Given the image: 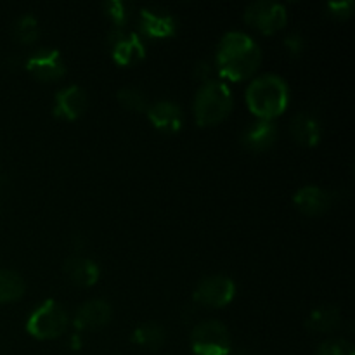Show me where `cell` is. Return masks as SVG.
Wrapping results in <instances>:
<instances>
[{
	"label": "cell",
	"mask_w": 355,
	"mask_h": 355,
	"mask_svg": "<svg viewBox=\"0 0 355 355\" xmlns=\"http://www.w3.org/2000/svg\"><path fill=\"white\" fill-rule=\"evenodd\" d=\"M215 59L218 73L224 78L238 82L250 78L259 69L262 62V49L248 33L231 30L218 42Z\"/></svg>",
	"instance_id": "obj_1"
},
{
	"label": "cell",
	"mask_w": 355,
	"mask_h": 355,
	"mask_svg": "<svg viewBox=\"0 0 355 355\" xmlns=\"http://www.w3.org/2000/svg\"><path fill=\"white\" fill-rule=\"evenodd\" d=\"M245 99L259 120H274L290 104V87L283 76L263 73L248 83Z\"/></svg>",
	"instance_id": "obj_2"
},
{
	"label": "cell",
	"mask_w": 355,
	"mask_h": 355,
	"mask_svg": "<svg viewBox=\"0 0 355 355\" xmlns=\"http://www.w3.org/2000/svg\"><path fill=\"white\" fill-rule=\"evenodd\" d=\"M232 103L234 97L227 83L215 78L205 80L196 90L193 101L194 120L201 127L218 123L231 113Z\"/></svg>",
	"instance_id": "obj_3"
},
{
	"label": "cell",
	"mask_w": 355,
	"mask_h": 355,
	"mask_svg": "<svg viewBox=\"0 0 355 355\" xmlns=\"http://www.w3.org/2000/svg\"><path fill=\"white\" fill-rule=\"evenodd\" d=\"M69 324V315L59 302L44 300L26 319V331L33 338L54 340L66 331Z\"/></svg>",
	"instance_id": "obj_4"
},
{
	"label": "cell",
	"mask_w": 355,
	"mask_h": 355,
	"mask_svg": "<svg viewBox=\"0 0 355 355\" xmlns=\"http://www.w3.org/2000/svg\"><path fill=\"white\" fill-rule=\"evenodd\" d=\"M191 349L194 355H229L231 333L227 326L217 319L198 322L191 333Z\"/></svg>",
	"instance_id": "obj_5"
},
{
	"label": "cell",
	"mask_w": 355,
	"mask_h": 355,
	"mask_svg": "<svg viewBox=\"0 0 355 355\" xmlns=\"http://www.w3.org/2000/svg\"><path fill=\"white\" fill-rule=\"evenodd\" d=\"M245 21L259 30L260 33H276L281 28L286 26L288 23V12L286 7L279 2H272V0H257L246 6L245 9Z\"/></svg>",
	"instance_id": "obj_6"
},
{
	"label": "cell",
	"mask_w": 355,
	"mask_h": 355,
	"mask_svg": "<svg viewBox=\"0 0 355 355\" xmlns=\"http://www.w3.org/2000/svg\"><path fill=\"white\" fill-rule=\"evenodd\" d=\"M236 297V283L225 274L203 277L193 291L194 302L207 307H225Z\"/></svg>",
	"instance_id": "obj_7"
},
{
	"label": "cell",
	"mask_w": 355,
	"mask_h": 355,
	"mask_svg": "<svg viewBox=\"0 0 355 355\" xmlns=\"http://www.w3.org/2000/svg\"><path fill=\"white\" fill-rule=\"evenodd\" d=\"M111 55L120 66L134 64L146 55V44L137 33H128L123 28H113L107 33Z\"/></svg>",
	"instance_id": "obj_8"
},
{
	"label": "cell",
	"mask_w": 355,
	"mask_h": 355,
	"mask_svg": "<svg viewBox=\"0 0 355 355\" xmlns=\"http://www.w3.org/2000/svg\"><path fill=\"white\" fill-rule=\"evenodd\" d=\"M24 66L35 78L42 80V82L59 80L66 73V64L61 52L52 47H42L31 52Z\"/></svg>",
	"instance_id": "obj_9"
},
{
	"label": "cell",
	"mask_w": 355,
	"mask_h": 355,
	"mask_svg": "<svg viewBox=\"0 0 355 355\" xmlns=\"http://www.w3.org/2000/svg\"><path fill=\"white\" fill-rule=\"evenodd\" d=\"M87 104H89V97H87L85 89L71 83L55 92L52 111H54V116L73 121L82 116L83 111L87 110Z\"/></svg>",
	"instance_id": "obj_10"
},
{
	"label": "cell",
	"mask_w": 355,
	"mask_h": 355,
	"mask_svg": "<svg viewBox=\"0 0 355 355\" xmlns=\"http://www.w3.org/2000/svg\"><path fill=\"white\" fill-rule=\"evenodd\" d=\"M113 318V307L104 298H92L87 300L76 309L75 318H73V326L78 331L85 329H97L106 326Z\"/></svg>",
	"instance_id": "obj_11"
},
{
	"label": "cell",
	"mask_w": 355,
	"mask_h": 355,
	"mask_svg": "<svg viewBox=\"0 0 355 355\" xmlns=\"http://www.w3.org/2000/svg\"><path fill=\"white\" fill-rule=\"evenodd\" d=\"M146 114H148L149 121L155 125V128L165 132V134H177L184 125L182 107L168 99L155 101L153 104H149Z\"/></svg>",
	"instance_id": "obj_12"
},
{
	"label": "cell",
	"mask_w": 355,
	"mask_h": 355,
	"mask_svg": "<svg viewBox=\"0 0 355 355\" xmlns=\"http://www.w3.org/2000/svg\"><path fill=\"white\" fill-rule=\"evenodd\" d=\"M139 28L146 37L168 38L175 33L177 23L172 14L162 7H142L139 14Z\"/></svg>",
	"instance_id": "obj_13"
},
{
	"label": "cell",
	"mask_w": 355,
	"mask_h": 355,
	"mask_svg": "<svg viewBox=\"0 0 355 355\" xmlns=\"http://www.w3.org/2000/svg\"><path fill=\"white\" fill-rule=\"evenodd\" d=\"M277 135H279L277 125L272 120H259L257 118L241 132V144L250 151L262 153L276 144Z\"/></svg>",
	"instance_id": "obj_14"
},
{
	"label": "cell",
	"mask_w": 355,
	"mask_h": 355,
	"mask_svg": "<svg viewBox=\"0 0 355 355\" xmlns=\"http://www.w3.org/2000/svg\"><path fill=\"white\" fill-rule=\"evenodd\" d=\"M64 272L68 279L76 286L89 288L99 281L101 267L96 260L83 255H71L64 262Z\"/></svg>",
	"instance_id": "obj_15"
},
{
	"label": "cell",
	"mask_w": 355,
	"mask_h": 355,
	"mask_svg": "<svg viewBox=\"0 0 355 355\" xmlns=\"http://www.w3.org/2000/svg\"><path fill=\"white\" fill-rule=\"evenodd\" d=\"M290 134L297 144L304 148H314L319 144L322 127L315 116L309 113H297L290 120Z\"/></svg>",
	"instance_id": "obj_16"
},
{
	"label": "cell",
	"mask_w": 355,
	"mask_h": 355,
	"mask_svg": "<svg viewBox=\"0 0 355 355\" xmlns=\"http://www.w3.org/2000/svg\"><path fill=\"white\" fill-rule=\"evenodd\" d=\"M293 203L302 214L318 217L329 208V194L322 187L307 184L293 194Z\"/></svg>",
	"instance_id": "obj_17"
},
{
	"label": "cell",
	"mask_w": 355,
	"mask_h": 355,
	"mask_svg": "<svg viewBox=\"0 0 355 355\" xmlns=\"http://www.w3.org/2000/svg\"><path fill=\"white\" fill-rule=\"evenodd\" d=\"M340 321H342V314H340L338 307H335V305H321V307L314 309L307 315L305 326L311 331L329 333L340 324Z\"/></svg>",
	"instance_id": "obj_18"
},
{
	"label": "cell",
	"mask_w": 355,
	"mask_h": 355,
	"mask_svg": "<svg viewBox=\"0 0 355 355\" xmlns=\"http://www.w3.org/2000/svg\"><path fill=\"white\" fill-rule=\"evenodd\" d=\"M132 340L135 345L142 347L146 350H158L162 349L163 343L166 340V331L162 324L158 322H142L141 326L134 329L132 333Z\"/></svg>",
	"instance_id": "obj_19"
},
{
	"label": "cell",
	"mask_w": 355,
	"mask_h": 355,
	"mask_svg": "<svg viewBox=\"0 0 355 355\" xmlns=\"http://www.w3.org/2000/svg\"><path fill=\"white\" fill-rule=\"evenodd\" d=\"M26 284L19 272L12 269H0V302L9 304V302L19 300L24 295Z\"/></svg>",
	"instance_id": "obj_20"
},
{
	"label": "cell",
	"mask_w": 355,
	"mask_h": 355,
	"mask_svg": "<svg viewBox=\"0 0 355 355\" xmlns=\"http://www.w3.org/2000/svg\"><path fill=\"white\" fill-rule=\"evenodd\" d=\"M12 33L21 44H33L40 37V24H38V19L33 14H23L14 23Z\"/></svg>",
	"instance_id": "obj_21"
},
{
	"label": "cell",
	"mask_w": 355,
	"mask_h": 355,
	"mask_svg": "<svg viewBox=\"0 0 355 355\" xmlns=\"http://www.w3.org/2000/svg\"><path fill=\"white\" fill-rule=\"evenodd\" d=\"M118 103L125 107V110H130V111H137V113H142L148 110L149 106V101L148 96L142 89L135 85H125L118 90Z\"/></svg>",
	"instance_id": "obj_22"
},
{
	"label": "cell",
	"mask_w": 355,
	"mask_h": 355,
	"mask_svg": "<svg viewBox=\"0 0 355 355\" xmlns=\"http://www.w3.org/2000/svg\"><path fill=\"white\" fill-rule=\"evenodd\" d=\"M315 355H355L352 343L343 338H331L318 347Z\"/></svg>",
	"instance_id": "obj_23"
},
{
	"label": "cell",
	"mask_w": 355,
	"mask_h": 355,
	"mask_svg": "<svg viewBox=\"0 0 355 355\" xmlns=\"http://www.w3.org/2000/svg\"><path fill=\"white\" fill-rule=\"evenodd\" d=\"M103 9L114 23V28H123L128 19V6L123 0H107L103 3Z\"/></svg>",
	"instance_id": "obj_24"
},
{
	"label": "cell",
	"mask_w": 355,
	"mask_h": 355,
	"mask_svg": "<svg viewBox=\"0 0 355 355\" xmlns=\"http://www.w3.org/2000/svg\"><path fill=\"white\" fill-rule=\"evenodd\" d=\"M354 7H355L354 0H333V2H328L326 9L331 12V16L340 17V19H345V17L352 16Z\"/></svg>",
	"instance_id": "obj_25"
},
{
	"label": "cell",
	"mask_w": 355,
	"mask_h": 355,
	"mask_svg": "<svg viewBox=\"0 0 355 355\" xmlns=\"http://www.w3.org/2000/svg\"><path fill=\"white\" fill-rule=\"evenodd\" d=\"M284 47L290 51L291 55H295V58H297V55L304 54L305 38L302 37L300 33H297V31H295V33L286 35V38H284Z\"/></svg>",
	"instance_id": "obj_26"
},
{
	"label": "cell",
	"mask_w": 355,
	"mask_h": 355,
	"mask_svg": "<svg viewBox=\"0 0 355 355\" xmlns=\"http://www.w3.org/2000/svg\"><path fill=\"white\" fill-rule=\"evenodd\" d=\"M234 355H253V354L250 352V350H246V349H241V350H238V352H236Z\"/></svg>",
	"instance_id": "obj_27"
}]
</instances>
